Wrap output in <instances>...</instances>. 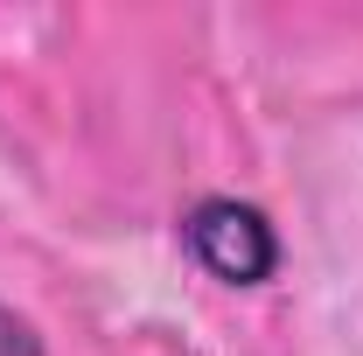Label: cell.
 I'll return each instance as SVG.
<instances>
[{
    "label": "cell",
    "mask_w": 363,
    "mask_h": 356,
    "mask_svg": "<svg viewBox=\"0 0 363 356\" xmlns=\"http://www.w3.org/2000/svg\"><path fill=\"white\" fill-rule=\"evenodd\" d=\"M0 356H63L56 335L43 328V314L14 294H0Z\"/></svg>",
    "instance_id": "cell-1"
}]
</instances>
